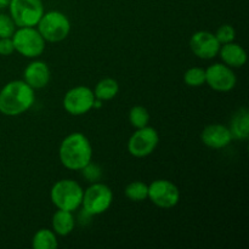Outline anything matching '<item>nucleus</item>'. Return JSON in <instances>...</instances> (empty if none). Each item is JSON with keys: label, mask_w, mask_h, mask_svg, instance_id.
Masks as SVG:
<instances>
[{"label": "nucleus", "mask_w": 249, "mask_h": 249, "mask_svg": "<svg viewBox=\"0 0 249 249\" xmlns=\"http://www.w3.org/2000/svg\"><path fill=\"white\" fill-rule=\"evenodd\" d=\"M10 0H0V9H4V7L9 6Z\"/></svg>", "instance_id": "nucleus-27"}, {"label": "nucleus", "mask_w": 249, "mask_h": 249, "mask_svg": "<svg viewBox=\"0 0 249 249\" xmlns=\"http://www.w3.org/2000/svg\"><path fill=\"white\" fill-rule=\"evenodd\" d=\"M148 199L160 208H174L180 201V191L169 180L158 179L148 185Z\"/></svg>", "instance_id": "nucleus-10"}, {"label": "nucleus", "mask_w": 249, "mask_h": 249, "mask_svg": "<svg viewBox=\"0 0 249 249\" xmlns=\"http://www.w3.org/2000/svg\"><path fill=\"white\" fill-rule=\"evenodd\" d=\"M185 84L191 88H198L206 84V70L201 67H191L184 74Z\"/></svg>", "instance_id": "nucleus-22"}, {"label": "nucleus", "mask_w": 249, "mask_h": 249, "mask_svg": "<svg viewBox=\"0 0 249 249\" xmlns=\"http://www.w3.org/2000/svg\"><path fill=\"white\" fill-rule=\"evenodd\" d=\"M202 142L209 148L220 150L225 148L233 140L229 126L223 124H209L201 133Z\"/></svg>", "instance_id": "nucleus-13"}, {"label": "nucleus", "mask_w": 249, "mask_h": 249, "mask_svg": "<svg viewBox=\"0 0 249 249\" xmlns=\"http://www.w3.org/2000/svg\"><path fill=\"white\" fill-rule=\"evenodd\" d=\"M218 55H220L223 63L231 68H240L243 67L247 62V53L245 49L233 41L231 43L223 44L220 46Z\"/></svg>", "instance_id": "nucleus-15"}, {"label": "nucleus", "mask_w": 249, "mask_h": 249, "mask_svg": "<svg viewBox=\"0 0 249 249\" xmlns=\"http://www.w3.org/2000/svg\"><path fill=\"white\" fill-rule=\"evenodd\" d=\"M113 202V192L102 182H92L83 195V211L89 215H100L108 211Z\"/></svg>", "instance_id": "nucleus-6"}, {"label": "nucleus", "mask_w": 249, "mask_h": 249, "mask_svg": "<svg viewBox=\"0 0 249 249\" xmlns=\"http://www.w3.org/2000/svg\"><path fill=\"white\" fill-rule=\"evenodd\" d=\"M160 142L158 131L152 126H143L136 129L135 133L130 136L128 141V152L133 157L143 158L150 156Z\"/></svg>", "instance_id": "nucleus-9"}, {"label": "nucleus", "mask_w": 249, "mask_h": 249, "mask_svg": "<svg viewBox=\"0 0 249 249\" xmlns=\"http://www.w3.org/2000/svg\"><path fill=\"white\" fill-rule=\"evenodd\" d=\"M221 44L216 39L215 34L208 31H198L194 33L190 39V49L198 58L212 60L218 56Z\"/></svg>", "instance_id": "nucleus-12"}, {"label": "nucleus", "mask_w": 249, "mask_h": 249, "mask_svg": "<svg viewBox=\"0 0 249 249\" xmlns=\"http://www.w3.org/2000/svg\"><path fill=\"white\" fill-rule=\"evenodd\" d=\"M80 172L83 173L85 179L89 180L90 182H96L97 180L101 178V169H100L99 165L92 164V162H90L89 164L85 165Z\"/></svg>", "instance_id": "nucleus-25"}, {"label": "nucleus", "mask_w": 249, "mask_h": 249, "mask_svg": "<svg viewBox=\"0 0 249 249\" xmlns=\"http://www.w3.org/2000/svg\"><path fill=\"white\" fill-rule=\"evenodd\" d=\"M53 231L58 236H68L75 226V219L73 212L58 209L53 215Z\"/></svg>", "instance_id": "nucleus-17"}, {"label": "nucleus", "mask_w": 249, "mask_h": 249, "mask_svg": "<svg viewBox=\"0 0 249 249\" xmlns=\"http://www.w3.org/2000/svg\"><path fill=\"white\" fill-rule=\"evenodd\" d=\"M230 133L232 139L246 140L249 136V111L246 107L238 109L231 118Z\"/></svg>", "instance_id": "nucleus-16"}, {"label": "nucleus", "mask_w": 249, "mask_h": 249, "mask_svg": "<svg viewBox=\"0 0 249 249\" xmlns=\"http://www.w3.org/2000/svg\"><path fill=\"white\" fill-rule=\"evenodd\" d=\"M237 78L225 63H213L206 70V84L219 92H229L236 87Z\"/></svg>", "instance_id": "nucleus-11"}, {"label": "nucleus", "mask_w": 249, "mask_h": 249, "mask_svg": "<svg viewBox=\"0 0 249 249\" xmlns=\"http://www.w3.org/2000/svg\"><path fill=\"white\" fill-rule=\"evenodd\" d=\"M15 51L11 38H0V55L10 56Z\"/></svg>", "instance_id": "nucleus-26"}, {"label": "nucleus", "mask_w": 249, "mask_h": 249, "mask_svg": "<svg viewBox=\"0 0 249 249\" xmlns=\"http://www.w3.org/2000/svg\"><path fill=\"white\" fill-rule=\"evenodd\" d=\"M129 122L135 129L143 128L150 123V113L143 106H134L129 111Z\"/></svg>", "instance_id": "nucleus-21"}, {"label": "nucleus", "mask_w": 249, "mask_h": 249, "mask_svg": "<svg viewBox=\"0 0 249 249\" xmlns=\"http://www.w3.org/2000/svg\"><path fill=\"white\" fill-rule=\"evenodd\" d=\"M32 247L34 249H56L58 247L57 235L49 229H40L33 236Z\"/></svg>", "instance_id": "nucleus-19"}, {"label": "nucleus", "mask_w": 249, "mask_h": 249, "mask_svg": "<svg viewBox=\"0 0 249 249\" xmlns=\"http://www.w3.org/2000/svg\"><path fill=\"white\" fill-rule=\"evenodd\" d=\"M84 190L72 179L58 180L50 191V198L53 206L62 211L74 212L82 206Z\"/></svg>", "instance_id": "nucleus-3"}, {"label": "nucleus", "mask_w": 249, "mask_h": 249, "mask_svg": "<svg viewBox=\"0 0 249 249\" xmlns=\"http://www.w3.org/2000/svg\"><path fill=\"white\" fill-rule=\"evenodd\" d=\"M11 39L15 51L24 57H39L45 50V40L36 27H18Z\"/></svg>", "instance_id": "nucleus-5"}, {"label": "nucleus", "mask_w": 249, "mask_h": 249, "mask_svg": "<svg viewBox=\"0 0 249 249\" xmlns=\"http://www.w3.org/2000/svg\"><path fill=\"white\" fill-rule=\"evenodd\" d=\"M61 164L70 170H82L92 160V146L82 133L66 136L58 148Z\"/></svg>", "instance_id": "nucleus-2"}, {"label": "nucleus", "mask_w": 249, "mask_h": 249, "mask_svg": "<svg viewBox=\"0 0 249 249\" xmlns=\"http://www.w3.org/2000/svg\"><path fill=\"white\" fill-rule=\"evenodd\" d=\"M9 10L16 27H36L44 15L41 0H10Z\"/></svg>", "instance_id": "nucleus-7"}, {"label": "nucleus", "mask_w": 249, "mask_h": 249, "mask_svg": "<svg viewBox=\"0 0 249 249\" xmlns=\"http://www.w3.org/2000/svg\"><path fill=\"white\" fill-rule=\"evenodd\" d=\"M95 95L90 88L79 85L68 90L63 97V108L71 116H83L94 107Z\"/></svg>", "instance_id": "nucleus-8"}, {"label": "nucleus", "mask_w": 249, "mask_h": 249, "mask_svg": "<svg viewBox=\"0 0 249 249\" xmlns=\"http://www.w3.org/2000/svg\"><path fill=\"white\" fill-rule=\"evenodd\" d=\"M126 198L133 202H142L148 198V185L142 181H133L124 190Z\"/></svg>", "instance_id": "nucleus-20"}, {"label": "nucleus", "mask_w": 249, "mask_h": 249, "mask_svg": "<svg viewBox=\"0 0 249 249\" xmlns=\"http://www.w3.org/2000/svg\"><path fill=\"white\" fill-rule=\"evenodd\" d=\"M50 68L44 61H33L23 72V80L34 90L43 89L50 82Z\"/></svg>", "instance_id": "nucleus-14"}, {"label": "nucleus", "mask_w": 249, "mask_h": 249, "mask_svg": "<svg viewBox=\"0 0 249 249\" xmlns=\"http://www.w3.org/2000/svg\"><path fill=\"white\" fill-rule=\"evenodd\" d=\"M215 36L219 40V43L223 45V44L231 43V41L235 40L236 31L232 26H230V24H223V26H220L218 28Z\"/></svg>", "instance_id": "nucleus-24"}, {"label": "nucleus", "mask_w": 249, "mask_h": 249, "mask_svg": "<svg viewBox=\"0 0 249 249\" xmlns=\"http://www.w3.org/2000/svg\"><path fill=\"white\" fill-rule=\"evenodd\" d=\"M36 101L33 88L24 80H12L0 90V113L16 117L28 111Z\"/></svg>", "instance_id": "nucleus-1"}, {"label": "nucleus", "mask_w": 249, "mask_h": 249, "mask_svg": "<svg viewBox=\"0 0 249 249\" xmlns=\"http://www.w3.org/2000/svg\"><path fill=\"white\" fill-rule=\"evenodd\" d=\"M119 91V84L113 78H105L96 84L94 89L95 99L101 101H109L114 99Z\"/></svg>", "instance_id": "nucleus-18"}, {"label": "nucleus", "mask_w": 249, "mask_h": 249, "mask_svg": "<svg viewBox=\"0 0 249 249\" xmlns=\"http://www.w3.org/2000/svg\"><path fill=\"white\" fill-rule=\"evenodd\" d=\"M16 31V24L10 15L0 14V38H11Z\"/></svg>", "instance_id": "nucleus-23"}, {"label": "nucleus", "mask_w": 249, "mask_h": 249, "mask_svg": "<svg viewBox=\"0 0 249 249\" xmlns=\"http://www.w3.org/2000/svg\"><path fill=\"white\" fill-rule=\"evenodd\" d=\"M36 26L44 40L50 43L65 40L71 32L70 19L61 11L44 12Z\"/></svg>", "instance_id": "nucleus-4"}]
</instances>
